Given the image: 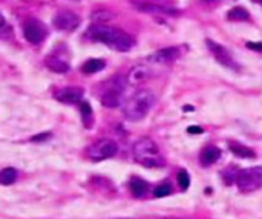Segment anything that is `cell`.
<instances>
[{"instance_id":"23","label":"cell","mask_w":262,"mask_h":219,"mask_svg":"<svg viewBox=\"0 0 262 219\" xmlns=\"http://www.w3.org/2000/svg\"><path fill=\"white\" fill-rule=\"evenodd\" d=\"M178 184H180V187L183 190H186L190 186V177H189V173L186 170L178 172Z\"/></svg>"},{"instance_id":"15","label":"cell","mask_w":262,"mask_h":219,"mask_svg":"<svg viewBox=\"0 0 262 219\" xmlns=\"http://www.w3.org/2000/svg\"><path fill=\"white\" fill-rule=\"evenodd\" d=\"M46 66L52 71V72H57V74H65L69 71V65L68 62H65L63 59L60 57H56V56H51L46 59Z\"/></svg>"},{"instance_id":"7","label":"cell","mask_w":262,"mask_h":219,"mask_svg":"<svg viewBox=\"0 0 262 219\" xmlns=\"http://www.w3.org/2000/svg\"><path fill=\"white\" fill-rule=\"evenodd\" d=\"M23 35L31 45H38L46 37V26L37 19H28L23 23Z\"/></svg>"},{"instance_id":"8","label":"cell","mask_w":262,"mask_h":219,"mask_svg":"<svg viewBox=\"0 0 262 219\" xmlns=\"http://www.w3.org/2000/svg\"><path fill=\"white\" fill-rule=\"evenodd\" d=\"M205 45H207L208 51H210V54L215 57V60H216L220 65H223V66H226V68H230V69H238V66H236V63H235L233 57L230 56V52H229L224 46H221L220 43H216V41H213V40H207Z\"/></svg>"},{"instance_id":"19","label":"cell","mask_w":262,"mask_h":219,"mask_svg":"<svg viewBox=\"0 0 262 219\" xmlns=\"http://www.w3.org/2000/svg\"><path fill=\"white\" fill-rule=\"evenodd\" d=\"M248 17H250L248 11H247L245 8H242V7H235V8H232V10L229 11V14H227V19H229V20H233V22L248 20Z\"/></svg>"},{"instance_id":"25","label":"cell","mask_w":262,"mask_h":219,"mask_svg":"<svg viewBox=\"0 0 262 219\" xmlns=\"http://www.w3.org/2000/svg\"><path fill=\"white\" fill-rule=\"evenodd\" d=\"M247 48L248 49H253V51H262V43H256V41H248L247 43Z\"/></svg>"},{"instance_id":"1","label":"cell","mask_w":262,"mask_h":219,"mask_svg":"<svg viewBox=\"0 0 262 219\" xmlns=\"http://www.w3.org/2000/svg\"><path fill=\"white\" fill-rule=\"evenodd\" d=\"M88 37L94 41L104 43L118 52H127L135 45L134 38L127 32L108 25H98V23L92 25L88 29Z\"/></svg>"},{"instance_id":"20","label":"cell","mask_w":262,"mask_h":219,"mask_svg":"<svg viewBox=\"0 0 262 219\" xmlns=\"http://www.w3.org/2000/svg\"><path fill=\"white\" fill-rule=\"evenodd\" d=\"M17 180V170L13 167H7L0 172V184L2 186H11Z\"/></svg>"},{"instance_id":"2","label":"cell","mask_w":262,"mask_h":219,"mask_svg":"<svg viewBox=\"0 0 262 219\" xmlns=\"http://www.w3.org/2000/svg\"><path fill=\"white\" fill-rule=\"evenodd\" d=\"M153 103H155V95L150 91H147V89H141V91L135 92L126 101V104L123 107L124 117L129 121H135V123L141 121L149 114Z\"/></svg>"},{"instance_id":"30","label":"cell","mask_w":262,"mask_h":219,"mask_svg":"<svg viewBox=\"0 0 262 219\" xmlns=\"http://www.w3.org/2000/svg\"><path fill=\"white\" fill-rule=\"evenodd\" d=\"M253 2H254V4H260V5H262V0H253Z\"/></svg>"},{"instance_id":"3","label":"cell","mask_w":262,"mask_h":219,"mask_svg":"<svg viewBox=\"0 0 262 219\" xmlns=\"http://www.w3.org/2000/svg\"><path fill=\"white\" fill-rule=\"evenodd\" d=\"M135 159L143 164L144 167H161L164 166V159L160 153V147L150 138H141L134 144Z\"/></svg>"},{"instance_id":"18","label":"cell","mask_w":262,"mask_h":219,"mask_svg":"<svg viewBox=\"0 0 262 219\" xmlns=\"http://www.w3.org/2000/svg\"><path fill=\"white\" fill-rule=\"evenodd\" d=\"M104 62L103 60H98V59H91V60H88L83 66H81V71L84 72V74H95V72H98V71H101V69H104Z\"/></svg>"},{"instance_id":"9","label":"cell","mask_w":262,"mask_h":219,"mask_svg":"<svg viewBox=\"0 0 262 219\" xmlns=\"http://www.w3.org/2000/svg\"><path fill=\"white\" fill-rule=\"evenodd\" d=\"M81 19L72 11H60L52 19V25L60 31H74L80 26Z\"/></svg>"},{"instance_id":"28","label":"cell","mask_w":262,"mask_h":219,"mask_svg":"<svg viewBox=\"0 0 262 219\" xmlns=\"http://www.w3.org/2000/svg\"><path fill=\"white\" fill-rule=\"evenodd\" d=\"M4 26H5V17L0 14V29H2Z\"/></svg>"},{"instance_id":"11","label":"cell","mask_w":262,"mask_h":219,"mask_svg":"<svg viewBox=\"0 0 262 219\" xmlns=\"http://www.w3.org/2000/svg\"><path fill=\"white\" fill-rule=\"evenodd\" d=\"M178 57H180V48L172 46V48H164V49L156 51L149 57V60L155 62V63H170V62L177 60Z\"/></svg>"},{"instance_id":"17","label":"cell","mask_w":262,"mask_h":219,"mask_svg":"<svg viewBox=\"0 0 262 219\" xmlns=\"http://www.w3.org/2000/svg\"><path fill=\"white\" fill-rule=\"evenodd\" d=\"M129 187H130V192H132V195H135V196H143L146 192H147V183L144 181V180H141V178H132L130 180V184H129Z\"/></svg>"},{"instance_id":"16","label":"cell","mask_w":262,"mask_h":219,"mask_svg":"<svg viewBox=\"0 0 262 219\" xmlns=\"http://www.w3.org/2000/svg\"><path fill=\"white\" fill-rule=\"evenodd\" d=\"M230 150L235 156H239V158H254L256 156V153L250 147L239 144V143H233V141L230 143Z\"/></svg>"},{"instance_id":"26","label":"cell","mask_w":262,"mask_h":219,"mask_svg":"<svg viewBox=\"0 0 262 219\" xmlns=\"http://www.w3.org/2000/svg\"><path fill=\"white\" fill-rule=\"evenodd\" d=\"M48 138H51V134L49 132H45V134H40L37 137H32L31 141H43V140H48Z\"/></svg>"},{"instance_id":"22","label":"cell","mask_w":262,"mask_h":219,"mask_svg":"<svg viewBox=\"0 0 262 219\" xmlns=\"http://www.w3.org/2000/svg\"><path fill=\"white\" fill-rule=\"evenodd\" d=\"M170 193H172V187H170V184H167V183H164V184H160L158 187H156V189L153 190V195H155L156 198L169 196Z\"/></svg>"},{"instance_id":"24","label":"cell","mask_w":262,"mask_h":219,"mask_svg":"<svg viewBox=\"0 0 262 219\" xmlns=\"http://www.w3.org/2000/svg\"><path fill=\"white\" fill-rule=\"evenodd\" d=\"M80 112L83 117H91L92 115V107L86 101H80Z\"/></svg>"},{"instance_id":"6","label":"cell","mask_w":262,"mask_h":219,"mask_svg":"<svg viewBox=\"0 0 262 219\" xmlns=\"http://www.w3.org/2000/svg\"><path fill=\"white\" fill-rule=\"evenodd\" d=\"M118 152V144L114 140H100L88 149V156L94 161H103L115 156Z\"/></svg>"},{"instance_id":"4","label":"cell","mask_w":262,"mask_h":219,"mask_svg":"<svg viewBox=\"0 0 262 219\" xmlns=\"http://www.w3.org/2000/svg\"><path fill=\"white\" fill-rule=\"evenodd\" d=\"M126 84H127V78H124L121 75L111 78L109 83L104 86V91L101 94V104L104 107H111V109L118 107L121 104V98H123Z\"/></svg>"},{"instance_id":"10","label":"cell","mask_w":262,"mask_h":219,"mask_svg":"<svg viewBox=\"0 0 262 219\" xmlns=\"http://www.w3.org/2000/svg\"><path fill=\"white\" fill-rule=\"evenodd\" d=\"M56 98L65 104H77L83 98V89L80 87H63L59 92H56Z\"/></svg>"},{"instance_id":"27","label":"cell","mask_w":262,"mask_h":219,"mask_svg":"<svg viewBox=\"0 0 262 219\" xmlns=\"http://www.w3.org/2000/svg\"><path fill=\"white\" fill-rule=\"evenodd\" d=\"M189 134H202V127H198V126H192L187 129Z\"/></svg>"},{"instance_id":"29","label":"cell","mask_w":262,"mask_h":219,"mask_svg":"<svg viewBox=\"0 0 262 219\" xmlns=\"http://www.w3.org/2000/svg\"><path fill=\"white\" fill-rule=\"evenodd\" d=\"M201 2H204V4H215V2H218V0H201Z\"/></svg>"},{"instance_id":"13","label":"cell","mask_w":262,"mask_h":219,"mask_svg":"<svg viewBox=\"0 0 262 219\" xmlns=\"http://www.w3.org/2000/svg\"><path fill=\"white\" fill-rule=\"evenodd\" d=\"M221 156V150L216 146H208L201 153V164L202 166H212Z\"/></svg>"},{"instance_id":"21","label":"cell","mask_w":262,"mask_h":219,"mask_svg":"<svg viewBox=\"0 0 262 219\" xmlns=\"http://www.w3.org/2000/svg\"><path fill=\"white\" fill-rule=\"evenodd\" d=\"M114 17V14H111L109 11H95L92 14V20L98 25H104L106 22H109Z\"/></svg>"},{"instance_id":"12","label":"cell","mask_w":262,"mask_h":219,"mask_svg":"<svg viewBox=\"0 0 262 219\" xmlns=\"http://www.w3.org/2000/svg\"><path fill=\"white\" fill-rule=\"evenodd\" d=\"M135 8H138L143 13H149V14H163V16H177L180 14V11L175 10H169L160 5H153V4H135Z\"/></svg>"},{"instance_id":"14","label":"cell","mask_w":262,"mask_h":219,"mask_svg":"<svg viewBox=\"0 0 262 219\" xmlns=\"http://www.w3.org/2000/svg\"><path fill=\"white\" fill-rule=\"evenodd\" d=\"M149 75H150V71H149L146 66H143V65L135 66V68L129 72V75H127V83H130V84L143 83L144 80L149 78Z\"/></svg>"},{"instance_id":"5","label":"cell","mask_w":262,"mask_h":219,"mask_svg":"<svg viewBox=\"0 0 262 219\" xmlns=\"http://www.w3.org/2000/svg\"><path fill=\"white\" fill-rule=\"evenodd\" d=\"M238 189L244 193L254 192L262 187V167H251L241 170L236 177Z\"/></svg>"}]
</instances>
